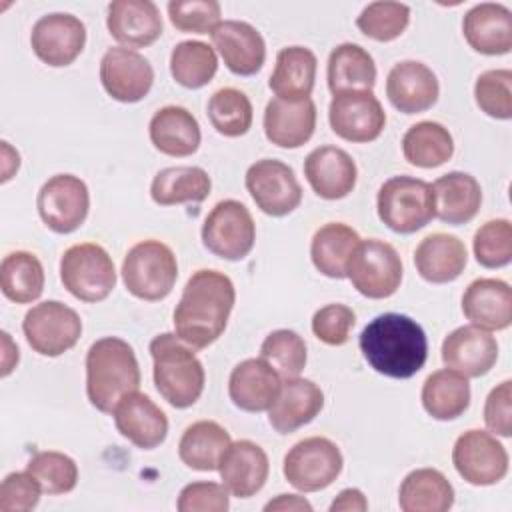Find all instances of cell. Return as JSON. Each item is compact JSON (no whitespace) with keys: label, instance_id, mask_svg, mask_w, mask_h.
Segmentation results:
<instances>
[{"label":"cell","instance_id":"cell-1","mask_svg":"<svg viewBox=\"0 0 512 512\" xmlns=\"http://www.w3.org/2000/svg\"><path fill=\"white\" fill-rule=\"evenodd\" d=\"M236 302V290L220 270H196L174 308V332L194 350L208 348L226 330Z\"/></svg>","mask_w":512,"mask_h":512},{"label":"cell","instance_id":"cell-2","mask_svg":"<svg viewBox=\"0 0 512 512\" xmlns=\"http://www.w3.org/2000/svg\"><path fill=\"white\" fill-rule=\"evenodd\" d=\"M358 344L366 362L388 378H412L428 358L424 328L414 318L398 312L372 318L360 332Z\"/></svg>","mask_w":512,"mask_h":512},{"label":"cell","instance_id":"cell-3","mask_svg":"<svg viewBox=\"0 0 512 512\" xmlns=\"http://www.w3.org/2000/svg\"><path fill=\"white\" fill-rule=\"evenodd\" d=\"M140 388V366L132 346L106 336L96 340L86 352V396L104 414H112L116 404Z\"/></svg>","mask_w":512,"mask_h":512},{"label":"cell","instance_id":"cell-4","mask_svg":"<svg viewBox=\"0 0 512 512\" xmlns=\"http://www.w3.org/2000/svg\"><path fill=\"white\" fill-rule=\"evenodd\" d=\"M152 376L158 394L174 408H190L204 392L206 372L192 346L176 336L162 332L150 342Z\"/></svg>","mask_w":512,"mask_h":512},{"label":"cell","instance_id":"cell-5","mask_svg":"<svg viewBox=\"0 0 512 512\" xmlns=\"http://www.w3.org/2000/svg\"><path fill=\"white\" fill-rule=\"evenodd\" d=\"M376 210L392 232L414 234L436 218L432 184L414 176H392L378 190Z\"/></svg>","mask_w":512,"mask_h":512},{"label":"cell","instance_id":"cell-6","mask_svg":"<svg viewBox=\"0 0 512 512\" xmlns=\"http://www.w3.org/2000/svg\"><path fill=\"white\" fill-rule=\"evenodd\" d=\"M178 278V262L172 248L160 240H142L134 244L122 262V280L126 290L140 300H164Z\"/></svg>","mask_w":512,"mask_h":512},{"label":"cell","instance_id":"cell-7","mask_svg":"<svg viewBox=\"0 0 512 512\" xmlns=\"http://www.w3.org/2000/svg\"><path fill=\"white\" fill-rule=\"evenodd\" d=\"M60 280L74 298L102 302L116 286V268L106 248L94 242H82L62 254Z\"/></svg>","mask_w":512,"mask_h":512},{"label":"cell","instance_id":"cell-8","mask_svg":"<svg viewBox=\"0 0 512 512\" xmlns=\"http://www.w3.org/2000/svg\"><path fill=\"white\" fill-rule=\"evenodd\" d=\"M402 274L404 268L396 248L378 238L360 240L346 268V278L370 300L390 298L400 288Z\"/></svg>","mask_w":512,"mask_h":512},{"label":"cell","instance_id":"cell-9","mask_svg":"<svg viewBox=\"0 0 512 512\" xmlns=\"http://www.w3.org/2000/svg\"><path fill=\"white\" fill-rule=\"evenodd\" d=\"M202 244L218 258L236 262L246 258L256 242V224L250 210L238 200H220L206 216Z\"/></svg>","mask_w":512,"mask_h":512},{"label":"cell","instance_id":"cell-10","mask_svg":"<svg viewBox=\"0 0 512 512\" xmlns=\"http://www.w3.org/2000/svg\"><path fill=\"white\" fill-rule=\"evenodd\" d=\"M22 330L34 352L56 358L76 346L82 336V320L64 302L46 300L24 314Z\"/></svg>","mask_w":512,"mask_h":512},{"label":"cell","instance_id":"cell-11","mask_svg":"<svg viewBox=\"0 0 512 512\" xmlns=\"http://www.w3.org/2000/svg\"><path fill=\"white\" fill-rule=\"evenodd\" d=\"M340 448L324 436H310L296 442L284 456V478L300 492L328 488L342 472Z\"/></svg>","mask_w":512,"mask_h":512},{"label":"cell","instance_id":"cell-12","mask_svg":"<svg viewBox=\"0 0 512 512\" xmlns=\"http://www.w3.org/2000/svg\"><path fill=\"white\" fill-rule=\"evenodd\" d=\"M36 208L46 228L56 234H72L88 218V186L74 174H56L38 190Z\"/></svg>","mask_w":512,"mask_h":512},{"label":"cell","instance_id":"cell-13","mask_svg":"<svg viewBox=\"0 0 512 512\" xmlns=\"http://www.w3.org/2000/svg\"><path fill=\"white\" fill-rule=\"evenodd\" d=\"M244 184L254 204L274 218L294 212L302 202V186L294 170L274 158H262L250 164Z\"/></svg>","mask_w":512,"mask_h":512},{"label":"cell","instance_id":"cell-14","mask_svg":"<svg viewBox=\"0 0 512 512\" xmlns=\"http://www.w3.org/2000/svg\"><path fill=\"white\" fill-rule=\"evenodd\" d=\"M452 464L468 484L492 486L508 474V452L496 436L472 428L456 438Z\"/></svg>","mask_w":512,"mask_h":512},{"label":"cell","instance_id":"cell-15","mask_svg":"<svg viewBox=\"0 0 512 512\" xmlns=\"http://www.w3.org/2000/svg\"><path fill=\"white\" fill-rule=\"evenodd\" d=\"M328 122L338 138L366 144L382 134L386 112L372 90H348L332 96Z\"/></svg>","mask_w":512,"mask_h":512},{"label":"cell","instance_id":"cell-16","mask_svg":"<svg viewBox=\"0 0 512 512\" xmlns=\"http://www.w3.org/2000/svg\"><path fill=\"white\" fill-rule=\"evenodd\" d=\"M86 26L66 12H52L38 18L30 32V46L36 58L52 68L72 64L84 50Z\"/></svg>","mask_w":512,"mask_h":512},{"label":"cell","instance_id":"cell-17","mask_svg":"<svg viewBox=\"0 0 512 512\" xmlns=\"http://www.w3.org/2000/svg\"><path fill=\"white\" fill-rule=\"evenodd\" d=\"M100 82L110 98L134 104L150 92L154 84V68L140 52L114 46L108 48L100 60Z\"/></svg>","mask_w":512,"mask_h":512},{"label":"cell","instance_id":"cell-18","mask_svg":"<svg viewBox=\"0 0 512 512\" xmlns=\"http://www.w3.org/2000/svg\"><path fill=\"white\" fill-rule=\"evenodd\" d=\"M210 38L214 50L232 74L252 76L264 66L266 42L252 24L242 20H222L210 32Z\"/></svg>","mask_w":512,"mask_h":512},{"label":"cell","instance_id":"cell-19","mask_svg":"<svg viewBox=\"0 0 512 512\" xmlns=\"http://www.w3.org/2000/svg\"><path fill=\"white\" fill-rule=\"evenodd\" d=\"M496 360V338L474 324L452 330L442 342V362L466 378H480L488 374Z\"/></svg>","mask_w":512,"mask_h":512},{"label":"cell","instance_id":"cell-20","mask_svg":"<svg viewBox=\"0 0 512 512\" xmlns=\"http://www.w3.org/2000/svg\"><path fill=\"white\" fill-rule=\"evenodd\" d=\"M438 94L440 84L436 74L418 60H402L386 76V96L404 114L426 112L436 104Z\"/></svg>","mask_w":512,"mask_h":512},{"label":"cell","instance_id":"cell-21","mask_svg":"<svg viewBox=\"0 0 512 512\" xmlns=\"http://www.w3.org/2000/svg\"><path fill=\"white\" fill-rule=\"evenodd\" d=\"M112 416L116 430L142 450L160 446L168 436V418L164 410L138 390L126 394L116 404Z\"/></svg>","mask_w":512,"mask_h":512},{"label":"cell","instance_id":"cell-22","mask_svg":"<svg viewBox=\"0 0 512 512\" xmlns=\"http://www.w3.org/2000/svg\"><path fill=\"white\" fill-rule=\"evenodd\" d=\"M304 176L316 196L340 200L354 190L358 168L346 150L338 146H318L304 160Z\"/></svg>","mask_w":512,"mask_h":512},{"label":"cell","instance_id":"cell-23","mask_svg":"<svg viewBox=\"0 0 512 512\" xmlns=\"http://www.w3.org/2000/svg\"><path fill=\"white\" fill-rule=\"evenodd\" d=\"M106 28L124 48H144L162 36V16L152 0H114L108 4Z\"/></svg>","mask_w":512,"mask_h":512},{"label":"cell","instance_id":"cell-24","mask_svg":"<svg viewBox=\"0 0 512 512\" xmlns=\"http://www.w3.org/2000/svg\"><path fill=\"white\" fill-rule=\"evenodd\" d=\"M224 488L236 498H250L260 492L270 474V462L262 446L252 440H236L224 452L220 466Z\"/></svg>","mask_w":512,"mask_h":512},{"label":"cell","instance_id":"cell-25","mask_svg":"<svg viewBox=\"0 0 512 512\" xmlns=\"http://www.w3.org/2000/svg\"><path fill=\"white\" fill-rule=\"evenodd\" d=\"M280 374L262 358H246L236 364L228 378V396L244 412H264L278 398Z\"/></svg>","mask_w":512,"mask_h":512},{"label":"cell","instance_id":"cell-26","mask_svg":"<svg viewBox=\"0 0 512 512\" xmlns=\"http://www.w3.org/2000/svg\"><path fill=\"white\" fill-rule=\"evenodd\" d=\"M324 408V392L308 378H288L282 382L278 398L268 408V424L278 434H292L312 422Z\"/></svg>","mask_w":512,"mask_h":512},{"label":"cell","instance_id":"cell-27","mask_svg":"<svg viewBox=\"0 0 512 512\" xmlns=\"http://www.w3.org/2000/svg\"><path fill=\"white\" fill-rule=\"evenodd\" d=\"M468 46L486 56H502L512 50V12L500 2H480L462 20Z\"/></svg>","mask_w":512,"mask_h":512},{"label":"cell","instance_id":"cell-28","mask_svg":"<svg viewBox=\"0 0 512 512\" xmlns=\"http://www.w3.org/2000/svg\"><path fill=\"white\" fill-rule=\"evenodd\" d=\"M462 312L470 324L492 330H506L512 324V288L500 278H476L462 296Z\"/></svg>","mask_w":512,"mask_h":512},{"label":"cell","instance_id":"cell-29","mask_svg":"<svg viewBox=\"0 0 512 512\" xmlns=\"http://www.w3.org/2000/svg\"><path fill=\"white\" fill-rule=\"evenodd\" d=\"M316 130V104L312 98H272L264 110V134L280 148L304 146Z\"/></svg>","mask_w":512,"mask_h":512},{"label":"cell","instance_id":"cell-30","mask_svg":"<svg viewBox=\"0 0 512 512\" xmlns=\"http://www.w3.org/2000/svg\"><path fill=\"white\" fill-rule=\"evenodd\" d=\"M468 262L464 242L446 232H434L420 240L414 250L416 272L430 284H448L456 280Z\"/></svg>","mask_w":512,"mask_h":512},{"label":"cell","instance_id":"cell-31","mask_svg":"<svg viewBox=\"0 0 512 512\" xmlns=\"http://www.w3.org/2000/svg\"><path fill=\"white\" fill-rule=\"evenodd\" d=\"M154 148L172 158H184L198 150L202 134L200 124L184 106H164L154 112L148 124Z\"/></svg>","mask_w":512,"mask_h":512},{"label":"cell","instance_id":"cell-32","mask_svg":"<svg viewBox=\"0 0 512 512\" xmlns=\"http://www.w3.org/2000/svg\"><path fill=\"white\" fill-rule=\"evenodd\" d=\"M436 218L460 226L468 224L480 210L482 188L478 180L468 172H448L432 184Z\"/></svg>","mask_w":512,"mask_h":512},{"label":"cell","instance_id":"cell-33","mask_svg":"<svg viewBox=\"0 0 512 512\" xmlns=\"http://www.w3.org/2000/svg\"><path fill=\"white\" fill-rule=\"evenodd\" d=\"M318 60L310 48L286 46L276 54L274 72L268 86L282 100L310 98L316 82Z\"/></svg>","mask_w":512,"mask_h":512},{"label":"cell","instance_id":"cell-34","mask_svg":"<svg viewBox=\"0 0 512 512\" xmlns=\"http://www.w3.org/2000/svg\"><path fill=\"white\" fill-rule=\"evenodd\" d=\"M360 244L358 232L342 222L320 226L310 242V258L314 268L334 280L346 278L348 262Z\"/></svg>","mask_w":512,"mask_h":512},{"label":"cell","instance_id":"cell-35","mask_svg":"<svg viewBox=\"0 0 512 512\" xmlns=\"http://www.w3.org/2000/svg\"><path fill=\"white\" fill-rule=\"evenodd\" d=\"M232 438L224 426L214 420H198L190 424L178 442V456L180 460L198 472H212L218 470L220 460Z\"/></svg>","mask_w":512,"mask_h":512},{"label":"cell","instance_id":"cell-36","mask_svg":"<svg viewBox=\"0 0 512 512\" xmlns=\"http://www.w3.org/2000/svg\"><path fill=\"white\" fill-rule=\"evenodd\" d=\"M398 504L404 512H446L454 504V488L440 470L416 468L404 476Z\"/></svg>","mask_w":512,"mask_h":512},{"label":"cell","instance_id":"cell-37","mask_svg":"<svg viewBox=\"0 0 512 512\" xmlns=\"http://www.w3.org/2000/svg\"><path fill=\"white\" fill-rule=\"evenodd\" d=\"M326 78L332 94L348 90H372L376 84L374 58L360 44L342 42L328 56Z\"/></svg>","mask_w":512,"mask_h":512},{"label":"cell","instance_id":"cell-38","mask_svg":"<svg viewBox=\"0 0 512 512\" xmlns=\"http://www.w3.org/2000/svg\"><path fill=\"white\" fill-rule=\"evenodd\" d=\"M420 398L434 420H456L470 406V382L464 374L442 368L424 380Z\"/></svg>","mask_w":512,"mask_h":512},{"label":"cell","instance_id":"cell-39","mask_svg":"<svg viewBox=\"0 0 512 512\" xmlns=\"http://www.w3.org/2000/svg\"><path fill=\"white\" fill-rule=\"evenodd\" d=\"M212 190L208 172L200 166H168L162 168L152 184L150 198L158 206H174L184 202H202Z\"/></svg>","mask_w":512,"mask_h":512},{"label":"cell","instance_id":"cell-40","mask_svg":"<svg viewBox=\"0 0 512 512\" xmlns=\"http://www.w3.org/2000/svg\"><path fill=\"white\" fill-rule=\"evenodd\" d=\"M404 158L418 168H436L454 154V140L446 126L434 120L412 124L402 138Z\"/></svg>","mask_w":512,"mask_h":512},{"label":"cell","instance_id":"cell-41","mask_svg":"<svg viewBox=\"0 0 512 512\" xmlns=\"http://www.w3.org/2000/svg\"><path fill=\"white\" fill-rule=\"evenodd\" d=\"M2 294L16 304H30L44 292V266L36 254L16 250L2 258L0 264Z\"/></svg>","mask_w":512,"mask_h":512},{"label":"cell","instance_id":"cell-42","mask_svg":"<svg viewBox=\"0 0 512 512\" xmlns=\"http://www.w3.org/2000/svg\"><path fill=\"white\" fill-rule=\"evenodd\" d=\"M218 70V56L212 46L200 40H184L172 48L170 74L172 78L188 88L196 90L206 86Z\"/></svg>","mask_w":512,"mask_h":512},{"label":"cell","instance_id":"cell-43","mask_svg":"<svg viewBox=\"0 0 512 512\" xmlns=\"http://www.w3.org/2000/svg\"><path fill=\"white\" fill-rule=\"evenodd\" d=\"M206 112L212 128L226 138L244 136L252 128V120H254L252 102L238 88L226 86L216 90L208 100Z\"/></svg>","mask_w":512,"mask_h":512},{"label":"cell","instance_id":"cell-44","mask_svg":"<svg viewBox=\"0 0 512 512\" xmlns=\"http://www.w3.org/2000/svg\"><path fill=\"white\" fill-rule=\"evenodd\" d=\"M260 358L266 360L280 374V378L288 380L300 376L306 366L308 354L306 344L298 332L280 328L264 338L260 346Z\"/></svg>","mask_w":512,"mask_h":512},{"label":"cell","instance_id":"cell-45","mask_svg":"<svg viewBox=\"0 0 512 512\" xmlns=\"http://www.w3.org/2000/svg\"><path fill=\"white\" fill-rule=\"evenodd\" d=\"M410 24V6L402 2H372L364 6V10L356 18L358 30L376 40V42H392Z\"/></svg>","mask_w":512,"mask_h":512},{"label":"cell","instance_id":"cell-46","mask_svg":"<svg viewBox=\"0 0 512 512\" xmlns=\"http://www.w3.org/2000/svg\"><path fill=\"white\" fill-rule=\"evenodd\" d=\"M26 470L40 482L44 494H68L78 484V466L64 452H38L28 460Z\"/></svg>","mask_w":512,"mask_h":512},{"label":"cell","instance_id":"cell-47","mask_svg":"<svg viewBox=\"0 0 512 512\" xmlns=\"http://www.w3.org/2000/svg\"><path fill=\"white\" fill-rule=\"evenodd\" d=\"M476 106L490 118H512V70L494 68L476 78L474 84Z\"/></svg>","mask_w":512,"mask_h":512},{"label":"cell","instance_id":"cell-48","mask_svg":"<svg viewBox=\"0 0 512 512\" xmlns=\"http://www.w3.org/2000/svg\"><path fill=\"white\" fill-rule=\"evenodd\" d=\"M476 262L484 268H504L512 260V224L508 218L484 222L472 240Z\"/></svg>","mask_w":512,"mask_h":512},{"label":"cell","instance_id":"cell-49","mask_svg":"<svg viewBox=\"0 0 512 512\" xmlns=\"http://www.w3.org/2000/svg\"><path fill=\"white\" fill-rule=\"evenodd\" d=\"M216 0H172L168 2V18L180 32L210 34L222 20Z\"/></svg>","mask_w":512,"mask_h":512},{"label":"cell","instance_id":"cell-50","mask_svg":"<svg viewBox=\"0 0 512 512\" xmlns=\"http://www.w3.org/2000/svg\"><path fill=\"white\" fill-rule=\"evenodd\" d=\"M356 324V314L346 304H326L312 316L314 336L328 346H342L348 342Z\"/></svg>","mask_w":512,"mask_h":512},{"label":"cell","instance_id":"cell-51","mask_svg":"<svg viewBox=\"0 0 512 512\" xmlns=\"http://www.w3.org/2000/svg\"><path fill=\"white\" fill-rule=\"evenodd\" d=\"M42 486L28 472H10L0 484V510L2 512H28L40 502Z\"/></svg>","mask_w":512,"mask_h":512},{"label":"cell","instance_id":"cell-52","mask_svg":"<svg viewBox=\"0 0 512 512\" xmlns=\"http://www.w3.org/2000/svg\"><path fill=\"white\" fill-rule=\"evenodd\" d=\"M228 490L218 482H190L178 494L180 512H226L230 508Z\"/></svg>","mask_w":512,"mask_h":512},{"label":"cell","instance_id":"cell-53","mask_svg":"<svg viewBox=\"0 0 512 512\" xmlns=\"http://www.w3.org/2000/svg\"><path fill=\"white\" fill-rule=\"evenodd\" d=\"M486 428L502 438L512 434V382L504 380L490 390L484 402Z\"/></svg>","mask_w":512,"mask_h":512},{"label":"cell","instance_id":"cell-54","mask_svg":"<svg viewBox=\"0 0 512 512\" xmlns=\"http://www.w3.org/2000/svg\"><path fill=\"white\" fill-rule=\"evenodd\" d=\"M368 510V500L358 488H344L330 504V512H364Z\"/></svg>","mask_w":512,"mask_h":512},{"label":"cell","instance_id":"cell-55","mask_svg":"<svg viewBox=\"0 0 512 512\" xmlns=\"http://www.w3.org/2000/svg\"><path fill=\"white\" fill-rule=\"evenodd\" d=\"M264 510L266 512H272V510H280V512H312V504L304 498V496H298V494H278L276 498L268 500L264 504Z\"/></svg>","mask_w":512,"mask_h":512},{"label":"cell","instance_id":"cell-56","mask_svg":"<svg viewBox=\"0 0 512 512\" xmlns=\"http://www.w3.org/2000/svg\"><path fill=\"white\" fill-rule=\"evenodd\" d=\"M2 340H4V356H2V378H6L18 364V346L12 344L10 340V334L8 332H2Z\"/></svg>","mask_w":512,"mask_h":512}]
</instances>
